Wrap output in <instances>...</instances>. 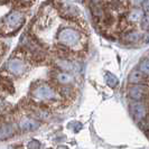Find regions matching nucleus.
Wrapping results in <instances>:
<instances>
[{
	"label": "nucleus",
	"mask_w": 149,
	"mask_h": 149,
	"mask_svg": "<svg viewBox=\"0 0 149 149\" xmlns=\"http://www.w3.org/2000/svg\"><path fill=\"white\" fill-rule=\"evenodd\" d=\"M140 27L142 30H149V15H146L142 17V19L140 20Z\"/></svg>",
	"instance_id": "2eb2a0df"
},
{
	"label": "nucleus",
	"mask_w": 149,
	"mask_h": 149,
	"mask_svg": "<svg viewBox=\"0 0 149 149\" xmlns=\"http://www.w3.org/2000/svg\"><path fill=\"white\" fill-rule=\"evenodd\" d=\"M6 70L15 76H22L28 71V63L24 56H13L6 63Z\"/></svg>",
	"instance_id": "20e7f679"
},
{
	"label": "nucleus",
	"mask_w": 149,
	"mask_h": 149,
	"mask_svg": "<svg viewBox=\"0 0 149 149\" xmlns=\"http://www.w3.org/2000/svg\"><path fill=\"white\" fill-rule=\"evenodd\" d=\"M142 10L149 13V0H143V2H142Z\"/></svg>",
	"instance_id": "dca6fc26"
},
{
	"label": "nucleus",
	"mask_w": 149,
	"mask_h": 149,
	"mask_svg": "<svg viewBox=\"0 0 149 149\" xmlns=\"http://www.w3.org/2000/svg\"><path fill=\"white\" fill-rule=\"evenodd\" d=\"M18 127L24 132H30L34 131L39 127V123L35 119L29 118V117H24L22 119L19 120L18 122Z\"/></svg>",
	"instance_id": "423d86ee"
},
{
	"label": "nucleus",
	"mask_w": 149,
	"mask_h": 149,
	"mask_svg": "<svg viewBox=\"0 0 149 149\" xmlns=\"http://www.w3.org/2000/svg\"><path fill=\"white\" fill-rule=\"evenodd\" d=\"M31 97L38 102L47 103V102L56 101L58 94H57V91L52 85L47 83H38V84H35L31 89Z\"/></svg>",
	"instance_id": "f03ea898"
},
{
	"label": "nucleus",
	"mask_w": 149,
	"mask_h": 149,
	"mask_svg": "<svg viewBox=\"0 0 149 149\" xmlns=\"http://www.w3.org/2000/svg\"><path fill=\"white\" fill-rule=\"evenodd\" d=\"M139 71L143 75H148L149 76V60H143L139 64Z\"/></svg>",
	"instance_id": "ddd939ff"
},
{
	"label": "nucleus",
	"mask_w": 149,
	"mask_h": 149,
	"mask_svg": "<svg viewBox=\"0 0 149 149\" xmlns=\"http://www.w3.org/2000/svg\"><path fill=\"white\" fill-rule=\"evenodd\" d=\"M146 43H149V36L148 37H146Z\"/></svg>",
	"instance_id": "6ab92c4d"
},
{
	"label": "nucleus",
	"mask_w": 149,
	"mask_h": 149,
	"mask_svg": "<svg viewBox=\"0 0 149 149\" xmlns=\"http://www.w3.org/2000/svg\"><path fill=\"white\" fill-rule=\"evenodd\" d=\"M13 2H14V5H15L16 7H27V6H29L31 5V2H33V0H13Z\"/></svg>",
	"instance_id": "4468645a"
},
{
	"label": "nucleus",
	"mask_w": 149,
	"mask_h": 149,
	"mask_svg": "<svg viewBox=\"0 0 149 149\" xmlns=\"http://www.w3.org/2000/svg\"><path fill=\"white\" fill-rule=\"evenodd\" d=\"M54 79L60 85H63V86H68L70 84H72L74 82L73 75L70 74L68 72H63V71L56 72L55 75H54Z\"/></svg>",
	"instance_id": "6e6552de"
},
{
	"label": "nucleus",
	"mask_w": 149,
	"mask_h": 149,
	"mask_svg": "<svg viewBox=\"0 0 149 149\" xmlns=\"http://www.w3.org/2000/svg\"><path fill=\"white\" fill-rule=\"evenodd\" d=\"M140 37H141L140 33H138V31H131V33H129L127 36L125 37V39L127 42H129V43H134V42H137Z\"/></svg>",
	"instance_id": "f8f14e48"
},
{
	"label": "nucleus",
	"mask_w": 149,
	"mask_h": 149,
	"mask_svg": "<svg viewBox=\"0 0 149 149\" xmlns=\"http://www.w3.org/2000/svg\"><path fill=\"white\" fill-rule=\"evenodd\" d=\"M148 60H149V54H148Z\"/></svg>",
	"instance_id": "aec40b11"
},
{
	"label": "nucleus",
	"mask_w": 149,
	"mask_h": 149,
	"mask_svg": "<svg viewBox=\"0 0 149 149\" xmlns=\"http://www.w3.org/2000/svg\"><path fill=\"white\" fill-rule=\"evenodd\" d=\"M147 93V88L142 84H134L128 90V94L134 101H140Z\"/></svg>",
	"instance_id": "0eeeda50"
},
{
	"label": "nucleus",
	"mask_w": 149,
	"mask_h": 149,
	"mask_svg": "<svg viewBox=\"0 0 149 149\" xmlns=\"http://www.w3.org/2000/svg\"><path fill=\"white\" fill-rule=\"evenodd\" d=\"M143 16L145 15H143V10L142 9H140L139 7L132 8L128 14L127 19L128 22H131V24H137V22H140Z\"/></svg>",
	"instance_id": "1a4fd4ad"
},
{
	"label": "nucleus",
	"mask_w": 149,
	"mask_h": 149,
	"mask_svg": "<svg viewBox=\"0 0 149 149\" xmlns=\"http://www.w3.org/2000/svg\"><path fill=\"white\" fill-rule=\"evenodd\" d=\"M145 81V77L140 71L138 70H134L131 72V74L129 75V82L132 83V84H140Z\"/></svg>",
	"instance_id": "9d476101"
},
{
	"label": "nucleus",
	"mask_w": 149,
	"mask_h": 149,
	"mask_svg": "<svg viewBox=\"0 0 149 149\" xmlns=\"http://www.w3.org/2000/svg\"><path fill=\"white\" fill-rule=\"evenodd\" d=\"M143 0H130V3L134 6V8H137L139 5H142Z\"/></svg>",
	"instance_id": "f3484780"
},
{
	"label": "nucleus",
	"mask_w": 149,
	"mask_h": 149,
	"mask_svg": "<svg viewBox=\"0 0 149 149\" xmlns=\"http://www.w3.org/2000/svg\"><path fill=\"white\" fill-rule=\"evenodd\" d=\"M130 110L131 113L134 114L136 121H141L142 119L146 118L147 116V109H146V105L141 103L140 101H134L130 104Z\"/></svg>",
	"instance_id": "39448f33"
},
{
	"label": "nucleus",
	"mask_w": 149,
	"mask_h": 149,
	"mask_svg": "<svg viewBox=\"0 0 149 149\" xmlns=\"http://www.w3.org/2000/svg\"><path fill=\"white\" fill-rule=\"evenodd\" d=\"M24 24H25V15L22 11L16 10L6 16L2 22V29L5 30L6 34L14 33L19 29Z\"/></svg>",
	"instance_id": "7ed1b4c3"
},
{
	"label": "nucleus",
	"mask_w": 149,
	"mask_h": 149,
	"mask_svg": "<svg viewBox=\"0 0 149 149\" xmlns=\"http://www.w3.org/2000/svg\"><path fill=\"white\" fill-rule=\"evenodd\" d=\"M5 107H6V102L0 97V112H2L5 110Z\"/></svg>",
	"instance_id": "a211bd4d"
},
{
	"label": "nucleus",
	"mask_w": 149,
	"mask_h": 149,
	"mask_svg": "<svg viewBox=\"0 0 149 149\" xmlns=\"http://www.w3.org/2000/svg\"><path fill=\"white\" fill-rule=\"evenodd\" d=\"M57 44L64 51H81L85 46V37L80 30L64 27L57 33Z\"/></svg>",
	"instance_id": "f257e3e1"
},
{
	"label": "nucleus",
	"mask_w": 149,
	"mask_h": 149,
	"mask_svg": "<svg viewBox=\"0 0 149 149\" xmlns=\"http://www.w3.org/2000/svg\"><path fill=\"white\" fill-rule=\"evenodd\" d=\"M105 82L109 86L114 88L118 84V79H117L116 75H113L112 73H105Z\"/></svg>",
	"instance_id": "9b49d317"
}]
</instances>
